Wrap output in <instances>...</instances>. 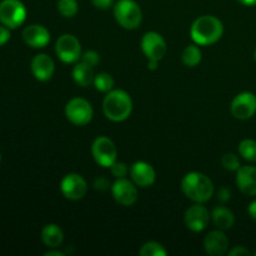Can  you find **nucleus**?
Instances as JSON below:
<instances>
[{
  "label": "nucleus",
  "mask_w": 256,
  "mask_h": 256,
  "mask_svg": "<svg viewBox=\"0 0 256 256\" xmlns=\"http://www.w3.org/2000/svg\"><path fill=\"white\" fill-rule=\"evenodd\" d=\"M224 34V25L222 20L212 15H204L200 16L192 22L190 35L195 44L206 46L219 42Z\"/></svg>",
  "instance_id": "obj_1"
},
{
  "label": "nucleus",
  "mask_w": 256,
  "mask_h": 256,
  "mask_svg": "<svg viewBox=\"0 0 256 256\" xmlns=\"http://www.w3.org/2000/svg\"><path fill=\"white\" fill-rule=\"evenodd\" d=\"M182 190L185 196L194 202L204 204L212 198L215 188L209 176L202 172H189L182 182Z\"/></svg>",
  "instance_id": "obj_2"
},
{
  "label": "nucleus",
  "mask_w": 256,
  "mask_h": 256,
  "mask_svg": "<svg viewBox=\"0 0 256 256\" xmlns=\"http://www.w3.org/2000/svg\"><path fill=\"white\" fill-rule=\"evenodd\" d=\"M105 116L114 122H122L129 119L132 112V100L124 90H112L108 92L102 102Z\"/></svg>",
  "instance_id": "obj_3"
},
{
  "label": "nucleus",
  "mask_w": 256,
  "mask_h": 256,
  "mask_svg": "<svg viewBox=\"0 0 256 256\" xmlns=\"http://www.w3.org/2000/svg\"><path fill=\"white\" fill-rule=\"evenodd\" d=\"M114 16L126 30L138 29L142 22V8L134 0H119L114 5Z\"/></svg>",
  "instance_id": "obj_4"
},
{
  "label": "nucleus",
  "mask_w": 256,
  "mask_h": 256,
  "mask_svg": "<svg viewBox=\"0 0 256 256\" xmlns=\"http://www.w3.org/2000/svg\"><path fill=\"white\" fill-rule=\"evenodd\" d=\"M26 20V8L20 0L0 2V22L9 29H18Z\"/></svg>",
  "instance_id": "obj_5"
},
{
  "label": "nucleus",
  "mask_w": 256,
  "mask_h": 256,
  "mask_svg": "<svg viewBox=\"0 0 256 256\" xmlns=\"http://www.w3.org/2000/svg\"><path fill=\"white\" fill-rule=\"evenodd\" d=\"M65 115L72 124L76 126H85L92 120L94 109L88 100L82 98H74L65 106Z\"/></svg>",
  "instance_id": "obj_6"
},
{
  "label": "nucleus",
  "mask_w": 256,
  "mask_h": 256,
  "mask_svg": "<svg viewBox=\"0 0 256 256\" xmlns=\"http://www.w3.org/2000/svg\"><path fill=\"white\" fill-rule=\"evenodd\" d=\"M55 52L59 59L65 64H74L82 59V44L79 39L72 34H64L58 39Z\"/></svg>",
  "instance_id": "obj_7"
},
{
  "label": "nucleus",
  "mask_w": 256,
  "mask_h": 256,
  "mask_svg": "<svg viewBox=\"0 0 256 256\" xmlns=\"http://www.w3.org/2000/svg\"><path fill=\"white\" fill-rule=\"evenodd\" d=\"M92 152L95 162L102 168H110L118 160L116 145L106 136H99L94 140Z\"/></svg>",
  "instance_id": "obj_8"
},
{
  "label": "nucleus",
  "mask_w": 256,
  "mask_h": 256,
  "mask_svg": "<svg viewBox=\"0 0 256 256\" xmlns=\"http://www.w3.org/2000/svg\"><path fill=\"white\" fill-rule=\"evenodd\" d=\"M142 50L148 60H160L164 59L168 52L166 42L164 38L156 32H149L142 36Z\"/></svg>",
  "instance_id": "obj_9"
},
{
  "label": "nucleus",
  "mask_w": 256,
  "mask_h": 256,
  "mask_svg": "<svg viewBox=\"0 0 256 256\" xmlns=\"http://www.w3.org/2000/svg\"><path fill=\"white\" fill-rule=\"evenodd\" d=\"M62 195L72 202H79L84 199L88 192V182L82 175L79 174H68L64 176L60 184Z\"/></svg>",
  "instance_id": "obj_10"
},
{
  "label": "nucleus",
  "mask_w": 256,
  "mask_h": 256,
  "mask_svg": "<svg viewBox=\"0 0 256 256\" xmlns=\"http://www.w3.org/2000/svg\"><path fill=\"white\" fill-rule=\"evenodd\" d=\"M112 196L115 202L122 206H132L139 199L138 186L128 179H118L112 186Z\"/></svg>",
  "instance_id": "obj_11"
},
{
  "label": "nucleus",
  "mask_w": 256,
  "mask_h": 256,
  "mask_svg": "<svg viewBox=\"0 0 256 256\" xmlns=\"http://www.w3.org/2000/svg\"><path fill=\"white\" fill-rule=\"evenodd\" d=\"M232 114L235 119H252L256 114V95L249 92L236 95L232 102Z\"/></svg>",
  "instance_id": "obj_12"
},
{
  "label": "nucleus",
  "mask_w": 256,
  "mask_h": 256,
  "mask_svg": "<svg viewBox=\"0 0 256 256\" xmlns=\"http://www.w3.org/2000/svg\"><path fill=\"white\" fill-rule=\"evenodd\" d=\"M210 219H212V215L209 210L199 202L190 206L185 212V224L188 229L194 232H204L209 225Z\"/></svg>",
  "instance_id": "obj_13"
},
{
  "label": "nucleus",
  "mask_w": 256,
  "mask_h": 256,
  "mask_svg": "<svg viewBox=\"0 0 256 256\" xmlns=\"http://www.w3.org/2000/svg\"><path fill=\"white\" fill-rule=\"evenodd\" d=\"M129 174L130 178H132V182L136 186L142 188V189L152 186L155 180H156V172H155L154 168L145 162H135L130 168Z\"/></svg>",
  "instance_id": "obj_14"
},
{
  "label": "nucleus",
  "mask_w": 256,
  "mask_h": 256,
  "mask_svg": "<svg viewBox=\"0 0 256 256\" xmlns=\"http://www.w3.org/2000/svg\"><path fill=\"white\" fill-rule=\"evenodd\" d=\"M22 40L25 44L34 49H42L50 42V32L42 25H29L22 32Z\"/></svg>",
  "instance_id": "obj_15"
},
{
  "label": "nucleus",
  "mask_w": 256,
  "mask_h": 256,
  "mask_svg": "<svg viewBox=\"0 0 256 256\" xmlns=\"http://www.w3.org/2000/svg\"><path fill=\"white\" fill-rule=\"evenodd\" d=\"M204 249L206 254L212 256H222L229 249V239L224 230H212L204 240Z\"/></svg>",
  "instance_id": "obj_16"
},
{
  "label": "nucleus",
  "mask_w": 256,
  "mask_h": 256,
  "mask_svg": "<svg viewBox=\"0 0 256 256\" xmlns=\"http://www.w3.org/2000/svg\"><path fill=\"white\" fill-rule=\"evenodd\" d=\"M32 72L39 82H49L55 72L54 60L46 54H39L32 59Z\"/></svg>",
  "instance_id": "obj_17"
},
{
  "label": "nucleus",
  "mask_w": 256,
  "mask_h": 256,
  "mask_svg": "<svg viewBox=\"0 0 256 256\" xmlns=\"http://www.w3.org/2000/svg\"><path fill=\"white\" fill-rule=\"evenodd\" d=\"M236 185L246 196H256V168H240L236 172Z\"/></svg>",
  "instance_id": "obj_18"
},
{
  "label": "nucleus",
  "mask_w": 256,
  "mask_h": 256,
  "mask_svg": "<svg viewBox=\"0 0 256 256\" xmlns=\"http://www.w3.org/2000/svg\"><path fill=\"white\" fill-rule=\"evenodd\" d=\"M42 240L50 249H58L64 242V232L56 224H49L42 229Z\"/></svg>",
  "instance_id": "obj_19"
},
{
  "label": "nucleus",
  "mask_w": 256,
  "mask_h": 256,
  "mask_svg": "<svg viewBox=\"0 0 256 256\" xmlns=\"http://www.w3.org/2000/svg\"><path fill=\"white\" fill-rule=\"evenodd\" d=\"M212 219L215 226L220 230H229L235 224V215L225 206H216L212 212Z\"/></svg>",
  "instance_id": "obj_20"
},
{
  "label": "nucleus",
  "mask_w": 256,
  "mask_h": 256,
  "mask_svg": "<svg viewBox=\"0 0 256 256\" xmlns=\"http://www.w3.org/2000/svg\"><path fill=\"white\" fill-rule=\"evenodd\" d=\"M72 78H74L75 82L82 88H86L89 85L94 84L95 74L94 68L89 66L85 62H79L72 69Z\"/></svg>",
  "instance_id": "obj_21"
},
{
  "label": "nucleus",
  "mask_w": 256,
  "mask_h": 256,
  "mask_svg": "<svg viewBox=\"0 0 256 256\" xmlns=\"http://www.w3.org/2000/svg\"><path fill=\"white\" fill-rule=\"evenodd\" d=\"M202 54L200 48L196 45H189L184 49L182 54V60L184 62V65L189 68H195L202 62Z\"/></svg>",
  "instance_id": "obj_22"
},
{
  "label": "nucleus",
  "mask_w": 256,
  "mask_h": 256,
  "mask_svg": "<svg viewBox=\"0 0 256 256\" xmlns=\"http://www.w3.org/2000/svg\"><path fill=\"white\" fill-rule=\"evenodd\" d=\"M239 154L246 162H256V142L252 139H245L239 145Z\"/></svg>",
  "instance_id": "obj_23"
},
{
  "label": "nucleus",
  "mask_w": 256,
  "mask_h": 256,
  "mask_svg": "<svg viewBox=\"0 0 256 256\" xmlns=\"http://www.w3.org/2000/svg\"><path fill=\"white\" fill-rule=\"evenodd\" d=\"M115 82L112 76L108 72H100V74L95 75L94 79V86L95 89L99 90L102 92H109L114 89Z\"/></svg>",
  "instance_id": "obj_24"
},
{
  "label": "nucleus",
  "mask_w": 256,
  "mask_h": 256,
  "mask_svg": "<svg viewBox=\"0 0 256 256\" xmlns=\"http://www.w3.org/2000/svg\"><path fill=\"white\" fill-rule=\"evenodd\" d=\"M58 10L64 18H74L79 12V4L76 0H59Z\"/></svg>",
  "instance_id": "obj_25"
},
{
  "label": "nucleus",
  "mask_w": 256,
  "mask_h": 256,
  "mask_svg": "<svg viewBox=\"0 0 256 256\" xmlns=\"http://www.w3.org/2000/svg\"><path fill=\"white\" fill-rule=\"evenodd\" d=\"M139 252L142 256H166L168 254L165 248L156 242H149L144 244Z\"/></svg>",
  "instance_id": "obj_26"
},
{
  "label": "nucleus",
  "mask_w": 256,
  "mask_h": 256,
  "mask_svg": "<svg viewBox=\"0 0 256 256\" xmlns=\"http://www.w3.org/2000/svg\"><path fill=\"white\" fill-rule=\"evenodd\" d=\"M222 164L224 166V169L229 170V172H238V170L242 168V164H240V159L232 152H228L222 156Z\"/></svg>",
  "instance_id": "obj_27"
},
{
  "label": "nucleus",
  "mask_w": 256,
  "mask_h": 256,
  "mask_svg": "<svg viewBox=\"0 0 256 256\" xmlns=\"http://www.w3.org/2000/svg\"><path fill=\"white\" fill-rule=\"evenodd\" d=\"M110 170H112V176H115L116 179H124L130 172L129 168H128V165L125 162H118V160L110 166Z\"/></svg>",
  "instance_id": "obj_28"
},
{
  "label": "nucleus",
  "mask_w": 256,
  "mask_h": 256,
  "mask_svg": "<svg viewBox=\"0 0 256 256\" xmlns=\"http://www.w3.org/2000/svg\"><path fill=\"white\" fill-rule=\"evenodd\" d=\"M80 62H85V64H88L89 66L95 68L100 62V55L98 54L96 52H94V50H89V52L82 54Z\"/></svg>",
  "instance_id": "obj_29"
},
{
  "label": "nucleus",
  "mask_w": 256,
  "mask_h": 256,
  "mask_svg": "<svg viewBox=\"0 0 256 256\" xmlns=\"http://www.w3.org/2000/svg\"><path fill=\"white\" fill-rule=\"evenodd\" d=\"M92 2L99 10H109L114 6V0H92Z\"/></svg>",
  "instance_id": "obj_30"
},
{
  "label": "nucleus",
  "mask_w": 256,
  "mask_h": 256,
  "mask_svg": "<svg viewBox=\"0 0 256 256\" xmlns=\"http://www.w3.org/2000/svg\"><path fill=\"white\" fill-rule=\"evenodd\" d=\"M230 199H232V192L225 186L220 188L219 192H218V200L222 202V204H225V202H230Z\"/></svg>",
  "instance_id": "obj_31"
},
{
  "label": "nucleus",
  "mask_w": 256,
  "mask_h": 256,
  "mask_svg": "<svg viewBox=\"0 0 256 256\" xmlns=\"http://www.w3.org/2000/svg\"><path fill=\"white\" fill-rule=\"evenodd\" d=\"M10 29L9 28H6L5 25H0V46H2V45L6 44L10 40Z\"/></svg>",
  "instance_id": "obj_32"
},
{
  "label": "nucleus",
  "mask_w": 256,
  "mask_h": 256,
  "mask_svg": "<svg viewBox=\"0 0 256 256\" xmlns=\"http://www.w3.org/2000/svg\"><path fill=\"white\" fill-rule=\"evenodd\" d=\"M229 255L230 256H249L250 252L248 249H245L244 246H238V248H234L232 250H230Z\"/></svg>",
  "instance_id": "obj_33"
},
{
  "label": "nucleus",
  "mask_w": 256,
  "mask_h": 256,
  "mask_svg": "<svg viewBox=\"0 0 256 256\" xmlns=\"http://www.w3.org/2000/svg\"><path fill=\"white\" fill-rule=\"evenodd\" d=\"M95 189L100 190V192H105L106 189H109V182L104 178H100V179L95 180V184H94Z\"/></svg>",
  "instance_id": "obj_34"
},
{
  "label": "nucleus",
  "mask_w": 256,
  "mask_h": 256,
  "mask_svg": "<svg viewBox=\"0 0 256 256\" xmlns=\"http://www.w3.org/2000/svg\"><path fill=\"white\" fill-rule=\"evenodd\" d=\"M249 215L252 216V219H254L256 222V200L252 202L249 206Z\"/></svg>",
  "instance_id": "obj_35"
},
{
  "label": "nucleus",
  "mask_w": 256,
  "mask_h": 256,
  "mask_svg": "<svg viewBox=\"0 0 256 256\" xmlns=\"http://www.w3.org/2000/svg\"><path fill=\"white\" fill-rule=\"evenodd\" d=\"M238 2L245 6H255L256 5V0H238Z\"/></svg>",
  "instance_id": "obj_36"
},
{
  "label": "nucleus",
  "mask_w": 256,
  "mask_h": 256,
  "mask_svg": "<svg viewBox=\"0 0 256 256\" xmlns=\"http://www.w3.org/2000/svg\"><path fill=\"white\" fill-rule=\"evenodd\" d=\"M158 65H159V62H156V60H149V62H148L149 70H156Z\"/></svg>",
  "instance_id": "obj_37"
},
{
  "label": "nucleus",
  "mask_w": 256,
  "mask_h": 256,
  "mask_svg": "<svg viewBox=\"0 0 256 256\" xmlns=\"http://www.w3.org/2000/svg\"><path fill=\"white\" fill-rule=\"evenodd\" d=\"M64 252H59V250H52V252H48L45 256H64Z\"/></svg>",
  "instance_id": "obj_38"
},
{
  "label": "nucleus",
  "mask_w": 256,
  "mask_h": 256,
  "mask_svg": "<svg viewBox=\"0 0 256 256\" xmlns=\"http://www.w3.org/2000/svg\"><path fill=\"white\" fill-rule=\"evenodd\" d=\"M2 152H0V162H2Z\"/></svg>",
  "instance_id": "obj_39"
},
{
  "label": "nucleus",
  "mask_w": 256,
  "mask_h": 256,
  "mask_svg": "<svg viewBox=\"0 0 256 256\" xmlns=\"http://www.w3.org/2000/svg\"><path fill=\"white\" fill-rule=\"evenodd\" d=\"M255 62H256V50H255Z\"/></svg>",
  "instance_id": "obj_40"
},
{
  "label": "nucleus",
  "mask_w": 256,
  "mask_h": 256,
  "mask_svg": "<svg viewBox=\"0 0 256 256\" xmlns=\"http://www.w3.org/2000/svg\"><path fill=\"white\" fill-rule=\"evenodd\" d=\"M255 255H256V252H255Z\"/></svg>",
  "instance_id": "obj_41"
}]
</instances>
